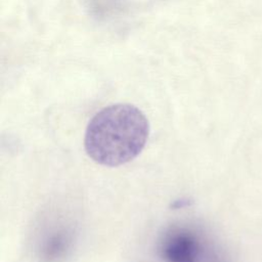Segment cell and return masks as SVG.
<instances>
[{"label": "cell", "instance_id": "7a4b0ae2", "mask_svg": "<svg viewBox=\"0 0 262 262\" xmlns=\"http://www.w3.org/2000/svg\"><path fill=\"white\" fill-rule=\"evenodd\" d=\"M165 262H230L213 245L185 228L167 233L160 246Z\"/></svg>", "mask_w": 262, "mask_h": 262}, {"label": "cell", "instance_id": "6da1fadb", "mask_svg": "<svg viewBox=\"0 0 262 262\" xmlns=\"http://www.w3.org/2000/svg\"><path fill=\"white\" fill-rule=\"evenodd\" d=\"M149 123L128 103L108 105L90 120L85 132L87 155L97 164L118 167L135 159L145 146Z\"/></svg>", "mask_w": 262, "mask_h": 262}]
</instances>
